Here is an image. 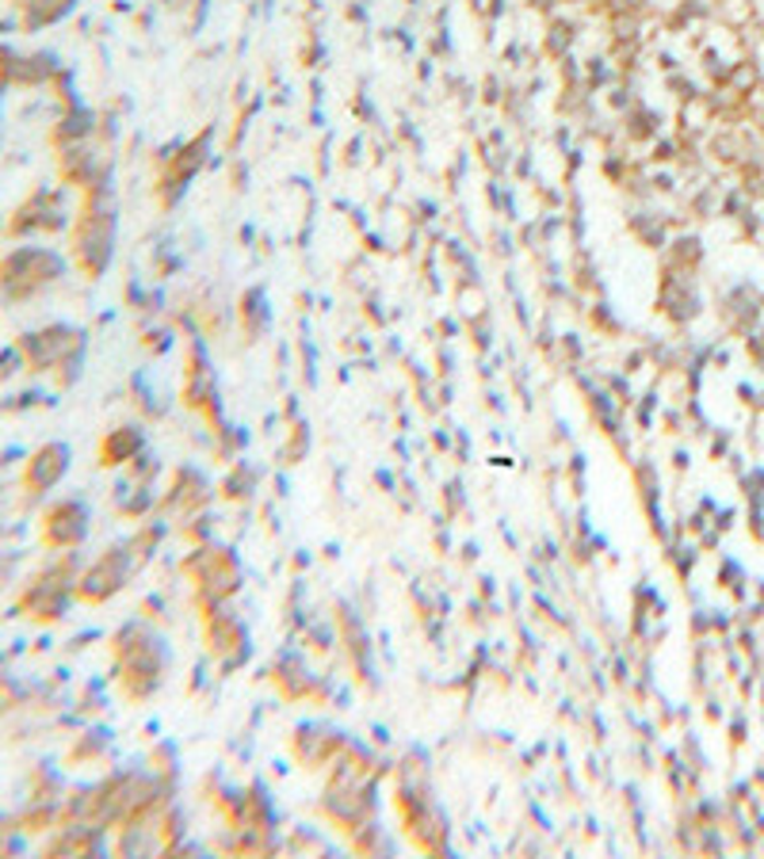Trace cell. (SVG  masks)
I'll list each match as a JSON object with an SVG mask.
<instances>
[{
  "label": "cell",
  "instance_id": "6da1fadb",
  "mask_svg": "<svg viewBox=\"0 0 764 859\" xmlns=\"http://www.w3.org/2000/svg\"><path fill=\"white\" fill-rule=\"evenodd\" d=\"M115 230H119V219H115V203H111V184L89 191V207L81 211L73 226V260L89 280L107 272L115 257Z\"/></svg>",
  "mask_w": 764,
  "mask_h": 859
},
{
  "label": "cell",
  "instance_id": "7a4b0ae2",
  "mask_svg": "<svg viewBox=\"0 0 764 859\" xmlns=\"http://www.w3.org/2000/svg\"><path fill=\"white\" fill-rule=\"evenodd\" d=\"M66 272L58 252L50 249H15L12 257L0 264V283L12 298H27V294L43 291L46 283H54Z\"/></svg>",
  "mask_w": 764,
  "mask_h": 859
},
{
  "label": "cell",
  "instance_id": "3957f363",
  "mask_svg": "<svg viewBox=\"0 0 764 859\" xmlns=\"http://www.w3.org/2000/svg\"><path fill=\"white\" fill-rule=\"evenodd\" d=\"M211 161V127L203 134H196L191 142L176 145V153H165V173L157 180V199L165 207H173L184 196V188L191 184V176L203 173V165Z\"/></svg>",
  "mask_w": 764,
  "mask_h": 859
},
{
  "label": "cell",
  "instance_id": "277c9868",
  "mask_svg": "<svg viewBox=\"0 0 764 859\" xmlns=\"http://www.w3.org/2000/svg\"><path fill=\"white\" fill-rule=\"evenodd\" d=\"M184 401H188V409L219 424V375H214V363L199 337H191L188 360H184Z\"/></svg>",
  "mask_w": 764,
  "mask_h": 859
},
{
  "label": "cell",
  "instance_id": "5b68a950",
  "mask_svg": "<svg viewBox=\"0 0 764 859\" xmlns=\"http://www.w3.org/2000/svg\"><path fill=\"white\" fill-rule=\"evenodd\" d=\"M89 516H84V508L77 505V501H66V505H58L50 516H46V539H50L54 546H77L84 539V531H89Z\"/></svg>",
  "mask_w": 764,
  "mask_h": 859
},
{
  "label": "cell",
  "instance_id": "8992f818",
  "mask_svg": "<svg viewBox=\"0 0 764 859\" xmlns=\"http://www.w3.org/2000/svg\"><path fill=\"white\" fill-rule=\"evenodd\" d=\"M66 470H69V447L66 444H50V447H43L35 459H31L27 485L35 493H46L50 485L61 482V474H66Z\"/></svg>",
  "mask_w": 764,
  "mask_h": 859
},
{
  "label": "cell",
  "instance_id": "52a82bcc",
  "mask_svg": "<svg viewBox=\"0 0 764 859\" xmlns=\"http://www.w3.org/2000/svg\"><path fill=\"white\" fill-rule=\"evenodd\" d=\"M237 321H242V332L249 340H260L268 332V325H272V306H268L260 286H249V291L242 294V302H237Z\"/></svg>",
  "mask_w": 764,
  "mask_h": 859
},
{
  "label": "cell",
  "instance_id": "ba28073f",
  "mask_svg": "<svg viewBox=\"0 0 764 859\" xmlns=\"http://www.w3.org/2000/svg\"><path fill=\"white\" fill-rule=\"evenodd\" d=\"M122 577H127V562H122L119 554H107V558H99V566L84 577V596H89V600H107V596L122 585Z\"/></svg>",
  "mask_w": 764,
  "mask_h": 859
},
{
  "label": "cell",
  "instance_id": "9c48e42d",
  "mask_svg": "<svg viewBox=\"0 0 764 859\" xmlns=\"http://www.w3.org/2000/svg\"><path fill=\"white\" fill-rule=\"evenodd\" d=\"M145 447V436L142 428H134V424H122V428H115L111 436L104 439V462L107 467H115V462H127V459H138Z\"/></svg>",
  "mask_w": 764,
  "mask_h": 859
}]
</instances>
